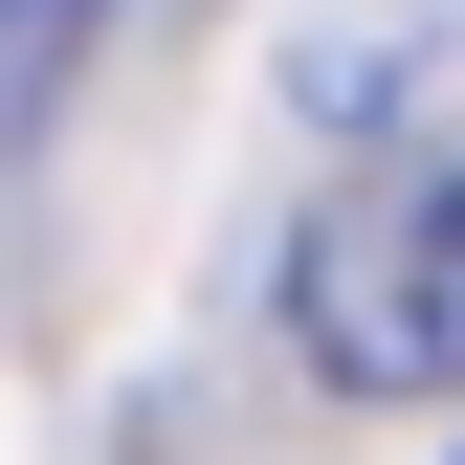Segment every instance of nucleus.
I'll return each instance as SVG.
<instances>
[{
  "mask_svg": "<svg viewBox=\"0 0 465 465\" xmlns=\"http://www.w3.org/2000/svg\"><path fill=\"white\" fill-rule=\"evenodd\" d=\"M288 332H311V377H355V399H465V134L377 155V178L311 222Z\"/></svg>",
  "mask_w": 465,
  "mask_h": 465,
  "instance_id": "1",
  "label": "nucleus"
},
{
  "mask_svg": "<svg viewBox=\"0 0 465 465\" xmlns=\"http://www.w3.org/2000/svg\"><path fill=\"white\" fill-rule=\"evenodd\" d=\"M443 465H465V443H443Z\"/></svg>",
  "mask_w": 465,
  "mask_h": 465,
  "instance_id": "3",
  "label": "nucleus"
},
{
  "mask_svg": "<svg viewBox=\"0 0 465 465\" xmlns=\"http://www.w3.org/2000/svg\"><path fill=\"white\" fill-rule=\"evenodd\" d=\"M89 23H111V0H0V134H45V89H67Z\"/></svg>",
  "mask_w": 465,
  "mask_h": 465,
  "instance_id": "2",
  "label": "nucleus"
}]
</instances>
